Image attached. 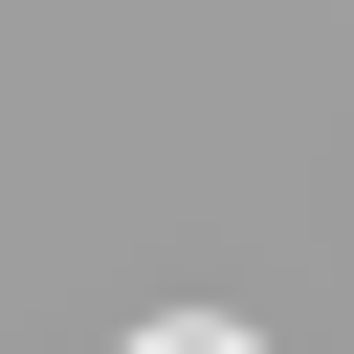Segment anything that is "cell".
I'll use <instances>...</instances> for the list:
<instances>
[{
	"instance_id": "obj_1",
	"label": "cell",
	"mask_w": 354,
	"mask_h": 354,
	"mask_svg": "<svg viewBox=\"0 0 354 354\" xmlns=\"http://www.w3.org/2000/svg\"><path fill=\"white\" fill-rule=\"evenodd\" d=\"M133 354H243V332H133Z\"/></svg>"
}]
</instances>
